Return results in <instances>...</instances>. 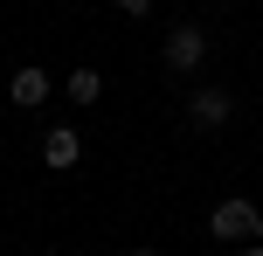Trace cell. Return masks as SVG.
<instances>
[{
    "label": "cell",
    "mask_w": 263,
    "mask_h": 256,
    "mask_svg": "<svg viewBox=\"0 0 263 256\" xmlns=\"http://www.w3.org/2000/svg\"><path fill=\"white\" fill-rule=\"evenodd\" d=\"M236 256H263V243H242V249H236Z\"/></svg>",
    "instance_id": "9c48e42d"
},
{
    "label": "cell",
    "mask_w": 263,
    "mask_h": 256,
    "mask_svg": "<svg viewBox=\"0 0 263 256\" xmlns=\"http://www.w3.org/2000/svg\"><path fill=\"white\" fill-rule=\"evenodd\" d=\"M69 104H97V97H104V76H97V69H69Z\"/></svg>",
    "instance_id": "8992f818"
},
{
    "label": "cell",
    "mask_w": 263,
    "mask_h": 256,
    "mask_svg": "<svg viewBox=\"0 0 263 256\" xmlns=\"http://www.w3.org/2000/svg\"><path fill=\"white\" fill-rule=\"evenodd\" d=\"M125 256H166V249H153V243H145V249H125Z\"/></svg>",
    "instance_id": "ba28073f"
},
{
    "label": "cell",
    "mask_w": 263,
    "mask_h": 256,
    "mask_svg": "<svg viewBox=\"0 0 263 256\" xmlns=\"http://www.w3.org/2000/svg\"><path fill=\"white\" fill-rule=\"evenodd\" d=\"M187 118H194V125H201V132H222V125H229V118H236V97H229V90H222V83H201V90H194V97H187Z\"/></svg>",
    "instance_id": "3957f363"
},
{
    "label": "cell",
    "mask_w": 263,
    "mask_h": 256,
    "mask_svg": "<svg viewBox=\"0 0 263 256\" xmlns=\"http://www.w3.org/2000/svg\"><path fill=\"white\" fill-rule=\"evenodd\" d=\"M201 63H208V28H201V21H180L166 35V69H173V76H194Z\"/></svg>",
    "instance_id": "7a4b0ae2"
},
{
    "label": "cell",
    "mask_w": 263,
    "mask_h": 256,
    "mask_svg": "<svg viewBox=\"0 0 263 256\" xmlns=\"http://www.w3.org/2000/svg\"><path fill=\"white\" fill-rule=\"evenodd\" d=\"M49 90H55V83H49V69H35V63L7 76V97H14L21 111H42V104H49Z\"/></svg>",
    "instance_id": "5b68a950"
},
{
    "label": "cell",
    "mask_w": 263,
    "mask_h": 256,
    "mask_svg": "<svg viewBox=\"0 0 263 256\" xmlns=\"http://www.w3.org/2000/svg\"><path fill=\"white\" fill-rule=\"evenodd\" d=\"M118 14H153V0H111Z\"/></svg>",
    "instance_id": "52a82bcc"
},
{
    "label": "cell",
    "mask_w": 263,
    "mask_h": 256,
    "mask_svg": "<svg viewBox=\"0 0 263 256\" xmlns=\"http://www.w3.org/2000/svg\"><path fill=\"white\" fill-rule=\"evenodd\" d=\"M208 235H215V243H263V208L242 201V194H229V201H215Z\"/></svg>",
    "instance_id": "6da1fadb"
},
{
    "label": "cell",
    "mask_w": 263,
    "mask_h": 256,
    "mask_svg": "<svg viewBox=\"0 0 263 256\" xmlns=\"http://www.w3.org/2000/svg\"><path fill=\"white\" fill-rule=\"evenodd\" d=\"M77 160H83L77 125H49V132H42V166H49V173H69Z\"/></svg>",
    "instance_id": "277c9868"
}]
</instances>
